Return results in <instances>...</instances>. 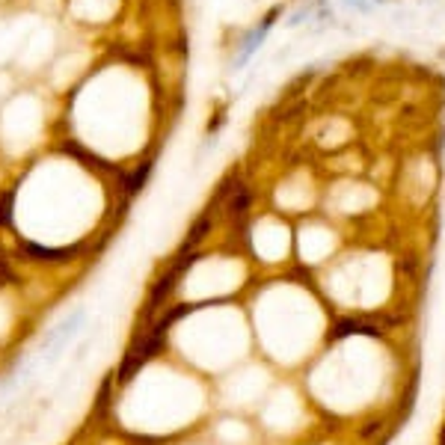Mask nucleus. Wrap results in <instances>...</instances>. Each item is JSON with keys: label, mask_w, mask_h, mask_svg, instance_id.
<instances>
[{"label": "nucleus", "mask_w": 445, "mask_h": 445, "mask_svg": "<svg viewBox=\"0 0 445 445\" xmlns=\"http://www.w3.org/2000/svg\"><path fill=\"white\" fill-rule=\"evenodd\" d=\"M276 15H280V9H273L267 18H265V21H262V27H258L255 33H250V39H247V48L244 51H240V57H237V66H244L250 57H252V51L258 48V45H262V39H265V36H267V30H270V24H273V18Z\"/></svg>", "instance_id": "1"}, {"label": "nucleus", "mask_w": 445, "mask_h": 445, "mask_svg": "<svg viewBox=\"0 0 445 445\" xmlns=\"http://www.w3.org/2000/svg\"><path fill=\"white\" fill-rule=\"evenodd\" d=\"M148 170H152V163H143V166H140V173H134L131 178H128V193H134V190H140V188H143V181H145Z\"/></svg>", "instance_id": "2"}]
</instances>
